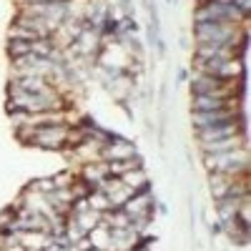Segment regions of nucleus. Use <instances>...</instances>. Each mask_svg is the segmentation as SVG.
Returning a JSON list of instances; mask_svg holds the SVG:
<instances>
[{"label":"nucleus","mask_w":251,"mask_h":251,"mask_svg":"<svg viewBox=\"0 0 251 251\" xmlns=\"http://www.w3.org/2000/svg\"><path fill=\"white\" fill-rule=\"evenodd\" d=\"M246 23H196V43H224L234 48H246Z\"/></svg>","instance_id":"obj_1"},{"label":"nucleus","mask_w":251,"mask_h":251,"mask_svg":"<svg viewBox=\"0 0 251 251\" xmlns=\"http://www.w3.org/2000/svg\"><path fill=\"white\" fill-rule=\"evenodd\" d=\"M68 131H71L68 123H48V126H40V128L28 131V133H20L18 138L28 146H35V149L63 151L68 143Z\"/></svg>","instance_id":"obj_2"},{"label":"nucleus","mask_w":251,"mask_h":251,"mask_svg":"<svg viewBox=\"0 0 251 251\" xmlns=\"http://www.w3.org/2000/svg\"><path fill=\"white\" fill-rule=\"evenodd\" d=\"M194 18L196 23H246L249 20V15L231 5V0H201Z\"/></svg>","instance_id":"obj_3"},{"label":"nucleus","mask_w":251,"mask_h":251,"mask_svg":"<svg viewBox=\"0 0 251 251\" xmlns=\"http://www.w3.org/2000/svg\"><path fill=\"white\" fill-rule=\"evenodd\" d=\"M203 166L208 174H249V149H234L224 153H203Z\"/></svg>","instance_id":"obj_4"},{"label":"nucleus","mask_w":251,"mask_h":251,"mask_svg":"<svg viewBox=\"0 0 251 251\" xmlns=\"http://www.w3.org/2000/svg\"><path fill=\"white\" fill-rule=\"evenodd\" d=\"M194 96H219V98H241L244 91V78L226 80V78H214V75H194L191 80Z\"/></svg>","instance_id":"obj_5"},{"label":"nucleus","mask_w":251,"mask_h":251,"mask_svg":"<svg viewBox=\"0 0 251 251\" xmlns=\"http://www.w3.org/2000/svg\"><path fill=\"white\" fill-rule=\"evenodd\" d=\"M196 68L203 75L236 80L244 78V58H206V60H196Z\"/></svg>","instance_id":"obj_6"},{"label":"nucleus","mask_w":251,"mask_h":251,"mask_svg":"<svg viewBox=\"0 0 251 251\" xmlns=\"http://www.w3.org/2000/svg\"><path fill=\"white\" fill-rule=\"evenodd\" d=\"M246 133V118H236V121H228L221 126H211V128H201L196 131V141L199 143H214V141H224V138H231Z\"/></svg>","instance_id":"obj_7"},{"label":"nucleus","mask_w":251,"mask_h":251,"mask_svg":"<svg viewBox=\"0 0 251 251\" xmlns=\"http://www.w3.org/2000/svg\"><path fill=\"white\" fill-rule=\"evenodd\" d=\"M236 118H244V116H241V108H221V111L191 113V123H194V128H196V131H201V128H211V126H221V123L236 121Z\"/></svg>","instance_id":"obj_8"},{"label":"nucleus","mask_w":251,"mask_h":251,"mask_svg":"<svg viewBox=\"0 0 251 251\" xmlns=\"http://www.w3.org/2000/svg\"><path fill=\"white\" fill-rule=\"evenodd\" d=\"M221 108H241V98H219V96H191V111H221Z\"/></svg>","instance_id":"obj_9"},{"label":"nucleus","mask_w":251,"mask_h":251,"mask_svg":"<svg viewBox=\"0 0 251 251\" xmlns=\"http://www.w3.org/2000/svg\"><path fill=\"white\" fill-rule=\"evenodd\" d=\"M98 188L108 196V201H111V206H113V208H121L126 201H128V199L133 196V191H131V188L126 186L118 176H108V178L103 181Z\"/></svg>","instance_id":"obj_10"},{"label":"nucleus","mask_w":251,"mask_h":251,"mask_svg":"<svg viewBox=\"0 0 251 251\" xmlns=\"http://www.w3.org/2000/svg\"><path fill=\"white\" fill-rule=\"evenodd\" d=\"M136 156V146L131 141L123 138H111L108 143H103L100 149V161H123V158H133Z\"/></svg>","instance_id":"obj_11"},{"label":"nucleus","mask_w":251,"mask_h":251,"mask_svg":"<svg viewBox=\"0 0 251 251\" xmlns=\"http://www.w3.org/2000/svg\"><path fill=\"white\" fill-rule=\"evenodd\" d=\"M111 174H108V166H106V161H93V163H83V169L78 171V178L86 183L91 191L93 188H98L103 181H106Z\"/></svg>","instance_id":"obj_12"},{"label":"nucleus","mask_w":251,"mask_h":251,"mask_svg":"<svg viewBox=\"0 0 251 251\" xmlns=\"http://www.w3.org/2000/svg\"><path fill=\"white\" fill-rule=\"evenodd\" d=\"M199 149L201 153H224V151H234V149H249V141H246V133H239V136L214 141V143H199Z\"/></svg>","instance_id":"obj_13"},{"label":"nucleus","mask_w":251,"mask_h":251,"mask_svg":"<svg viewBox=\"0 0 251 251\" xmlns=\"http://www.w3.org/2000/svg\"><path fill=\"white\" fill-rule=\"evenodd\" d=\"M86 239H88V244L96 246V249H106V251H111V226L100 219V224L91 228Z\"/></svg>","instance_id":"obj_14"},{"label":"nucleus","mask_w":251,"mask_h":251,"mask_svg":"<svg viewBox=\"0 0 251 251\" xmlns=\"http://www.w3.org/2000/svg\"><path fill=\"white\" fill-rule=\"evenodd\" d=\"M126 186L131 188L133 194H138V191H146L149 188V176H146V171H143V166H138V169H131V171H126L123 176H118Z\"/></svg>","instance_id":"obj_15"},{"label":"nucleus","mask_w":251,"mask_h":251,"mask_svg":"<svg viewBox=\"0 0 251 251\" xmlns=\"http://www.w3.org/2000/svg\"><path fill=\"white\" fill-rule=\"evenodd\" d=\"M30 48H33V40H10L8 53H10V58L15 60V58L28 55V53H30Z\"/></svg>","instance_id":"obj_16"},{"label":"nucleus","mask_w":251,"mask_h":251,"mask_svg":"<svg viewBox=\"0 0 251 251\" xmlns=\"http://www.w3.org/2000/svg\"><path fill=\"white\" fill-rule=\"evenodd\" d=\"M231 5H234L236 10H241L244 15H249V10H251V0H231Z\"/></svg>","instance_id":"obj_17"},{"label":"nucleus","mask_w":251,"mask_h":251,"mask_svg":"<svg viewBox=\"0 0 251 251\" xmlns=\"http://www.w3.org/2000/svg\"><path fill=\"white\" fill-rule=\"evenodd\" d=\"M133 251H149V249H146V246H141V244H138V246H136Z\"/></svg>","instance_id":"obj_18"}]
</instances>
